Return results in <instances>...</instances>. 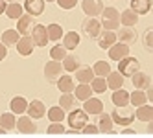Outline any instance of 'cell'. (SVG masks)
Segmentation results:
<instances>
[{
    "label": "cell",
    "instance_id": "9",
    "mask_svg": "<svg viewBox=\"0 0 153 138\" xmlns=\"http://www.w3.org/2000/svg\"><path fill=\"white\" fill-rule=\"evenodd\" d=\"M31 39H33V44L37 48H45L48 44V33H46V26L42 24H35L33 30H31Z\"/></svg>",
    "mask_w": 153,
    "mask_h": 138
},
{
    "label": "cell",
    "instance_id": "42",
    "mask_svg": "<svg viewBox=\"0 0 153 138\" xmlns=\"http://www.w3.org/2000/svg\"><path fill=\"white\" fill-rule=\"evenodd\" d=\"M65 131H67V129L63 127V122H52L48 125V129H46L48 134H63Z\"/></svg>",
    "mask_w": 153,
    "mask_h": 138
},
{
    "label": "cell",
    "instance_id": "37",
    "mask_svg": "<svg viewBox=\"0 0 153 138\" xmlns=\"http://www.w3.org/2000/svg\"><path fill=\"white\" fill-rule=\"evenodd\" d=\"M89 85H91L92 92H96V94H103L107 90V81H105V77H100V76L92 77V81Z\"/></svg>",
    "mask_w": 153,
    "mask_h": 138
},
{
    "label": "cell",
    "instance_id": "17",
    "mask_svg": "<svg viewBox=\"0 0 153 138\" xmlns=\"http://www.w3.org/2000/svg\"><path fill=\"white\" fill-rule=\"evenodd\" d=\"M22 7L26 9L28 15H31V17H39V15L45 13V0H26Z\"/></svg>",
    "mask_w": 153,
    "mask_h": 138
},
{
    "label": "cell",
    "instance_id": "5",
    "mask_svg": "<svg viewBox=\"0 0 153 138\" xmlns=\"http://www.w3.org/2000/svg\"><path fill=\"white\" fill-rule=\"evenodd\" d=\"M81 31L89 37V39H96L102 31V24L96 17H87L83 22H81Z\"/></svg>",
    "mask_w": 153,
    "mask_h": 138
},
{
    "label": "cell",
    "instance_id": "26",
    "mask_svg": "<svg viewBox=\"0 0 153 138\" xmlns=\"http://www.w3.org/2000/svg\"><path fill=\"white\" fill-rule=\"evenodd\" d=\"M9 109H11V112L13 114H24L26 112V109H28V101H26V98H22V96H15L11 101H9Z\"/></svg>",
    "mask_w": 153,
    "mask_h": 138
},
{
    "label": "cell",
    "instance_id": "44",
    "mask_svg": "<svg viewBox=\"0 0 153 138\" xmlns=\"http://www.w3.org/2000/svg\"><path fill=\"white\" fill-rule=\"evenodd\" d=\"M81 133H85V134H96V133H100V131H98V125L85 123V125H83V129H81Z\"/></svg>",
    "mask_w": 153,
    "mask_h": 138
},
{
    "label": "cell",
    "instance_id": "16",
    "mask_svg": "<svg viewBox=\"0 0 153 138\" xmlns=\"http://www.w3.org/2000/svg\"><path fill=\"white\" fill-rule=\"evenodd\" d=\"M83 111L87 114H91V116H98L100 112H103V103H102V100L91 96L89 100L83 101Z\"/></svg>",
    "mask_w": 153,
    "mask_h": 138
},
{
    "label": "cell",
    "instance_id": "48",
    "mask_svg": "<svg viewBox=\"0 0 153 138\" xmlns=\"http://www.w3.org/2000/svg\"><path fill=\"white\" fill-rule=\"evenodd\" d=\"M6 133H7V131L4 129V127H0V134H6Z\"/></svg>",
    "mask_w": 153,
    "mask_h": 138
},
{
    "label": "cell",
    "instance_id": "18",
    "mask_svg": "<svg viewBox=\"0 0 153 138\" xmlns=\"http://www.w3.org/2000/svg\"><path fill=\"white\" fill-rule=\"evenodd\" d=\"M116 39L120 42H126V44H133L137 41V31H135L133 26H124V28H120V31L116 33Z\"/></svg>",
    "mask_w": 153,
    "mask_h": 138
},
{
    "label": "cell",
    "instance_id": "10",
    "mask_svg": "<svg viewBox=\"0 0 153 138\" xmlns=\"http://www.w3.org/2000/svg\"><path fill=\"white\" fill-rule=\"evenodd\" d=\"M33 26H35V17H31V15H20L19 18H17V31L20 35H30L31 33V30H33Z\"/></svg>",
    "mask_w": 153,
    "mask_h": 138
},
{
    "label": "cell",
    "instance_id": "13",
    "mask_svg": "<svg viewBox=\"0 0 153 138\" xmlns=\"http://www.w3.org/2000/svg\"><path fill=\"white\" fill-rule=\"evenodd\" d=\"M96 41H98V46H100L102 50H107L109 46H113L114 42L118 41V39H116V31L102 30V31H100V35L96 37Z\"/></svg>",
    "mask_w": 153,
    "mask_h": 138
},
{
    "label": "cell",
    "instance_id": "43",
    "mask_svg": "<svg viewBox=\"0 0 153 138\" xmlns=\"http://www.w3.org/2000/svg\"><path fill=\"white\" fill-rule=\"evenodd\" d=\"M56 2L61 9H74L76 4H78V0H56Z\"/></svg>",
    "mask_w": 153,
    "mask_h": 138
},
{
    "label": "cell",
    "instance_id": "8",
    "mask_svg": "<svg viewBox=\"0 0 153 138\" xmlns=\"http://www.w3.org/2000/svg\"><path fill=\"white\" fill-rule=\"evenodd\" d=\"M15 129H17L19 133H22V134H33V133L37 131V123L33 122V118L20 114V118H17Z\"/></svg>",
    "mask_w": 153,
    "mask_h": 138
},
{
    "label": "cell",
    "instance_id": "20",
    "mask_svg": "<svg viewBox=\"0 0 153 138\" xmlns=\"http://www.w3.org/2000/svg\"><path fill=\"white\" fill-rule=\"evenodd\" d=\"M61 39H63V46L67 50H76L79 46V41H81L78 31H67V33H63Z\"/></svg>",
    "mask_w": 153,
    "mask_h": 138
},
{
    "label": "cell",
    "instance_id": "3",
    "mask_svg": "<svg viewBox=\"0 0 153 138\" xmlns=\"http://www.w3.org/2000/svg\"><path fill=\"white\" fill-rule=\"evenodd\" d=\"M67 120H68L70 129H74L76 133H81L83 125L89 123V114H87L83 109H72V111H68Z\"/></svg>",
    "mask_w": 153,
    "mask_h": 138
},
{
    "label": "cell",
    "instance_id": "6",
    "mask_svg": "<svg viewBox=\"0 0 153 138\" xmlns=\"http://www.w3.org/2000/svg\"><path fill=\"white\" fill-rule=\"evenodd\" d=\"M61 74H63V65H61V61H48L46 65H45V77L48 83H56L59 77H61Z\"/></svg>",
    "mask_w": 153,
    "mask_h": 138
},
{
    "label": "cell",
    "instance_id": "33",
    "mask_svg": "<svg viewBox=\"0 0 153 138\" xmlns=\"http://www.w3.org/2000/svg\"><path fill=\"white\" fill-rule=\"evenodd\" d=\"M56 85H57V89H59L61 92H72L74 87H76V85H74V79H72L70 76H63V74H61V77L56 81Z\"/></svg>",
    "mask_w": 153,
    "mask_h": 138
},
{
    "label": "cell",
    "instance_id": "34",
    "mask_svg": "<svg viewBox=\"0 0 153 138\" xmlns=\"http://www.w3.org/2000/svg\"><path fill=\"white\" fill-rule=\"evenodd\" d=\"M15 123H17V118H15L13 112H4L0 116V127H4L6 131H13Z\"/></svg>",
    "mask_w": 153,
    "mask_h": 138
},
{
    "label": "cell",
    "instance_id": "50",
    "mask_svg": "<svg viewBox=\"0 0 153 138\" xmlns=\"http://www.w3.org/2000/svg\"><path fill=\"white\" fill-rule=\"evenodd\" d=\"M45 2H56V0H45Z\"/></svg>",
    "mask_w": 153,
    "mask_h": 138
},
{
    "label": "cell",
    "instance_id": "28",
    "mask_svg": "<svg viewBox=\"0 0 153 138\" xmlns=\"http://www.w3.org/2000/svg\"><path fill=\"white\" fill-rule=\"evenodd\" d=\"M76 79H78L79 83H91L92 77H94V72L91 66H79V68H76Z\"/></svg>",
    "mask_w": 153,
    "mask_h": 138
},
{
    "label": "cell",
    "instance_id": "27",
    "mask_svg": "<svg viewBox=\"0 0 153 138\" xmlns=\"http://www.w3.org/2000/svg\"><path fill=\"white\" fill-rule=\"evenodd\" d=\"M59 107H61L65 112L76 109V96H74L72 92H63L61 98H59Z\"/></svg>",
    "mask_w": 153,
    "mask_h": 138
},
{
    "label": "cell",
    "instance_id": "45",
    "mask_svg": "<svg viewBox=\"0 0 153 138\" xmlns=\"http://www.w3.org/2000/svg\"><path fill=\"white\" fill-rule=\"evenodd\" d=\"M6 57H7V46L0 41V61H4Z\"/></svg>",
    "mask_w": 153,
    "mask_h": 138
},
{
    "label": "cell",
    "instance_id": "39",
    "mask_svg": "<svg viewBox=\"0 0 153 138\" xmlns=\"http://www.w3.org/2000/svg\"><path fill=\"white\" fill-rule=\"evenodd\" d=\"M46 114H48V120L50 122H65V111L59 107H50L48 111H46Z\"/></svg>",
    "mask_w": 153,
    "mask_h": 138
},
{
    "label": "cell",
    "instance_id": "4",
    "mask_svg": "<svg viewBox=\"0 0 153 138\" xmlns=\"http://www.w3.org/2000/svg\"><path fill=\"white\" fill-rule=\"evenodd\" d=\"M137 70H140V63H138L137 57L126 55L124 59H120V61H118V72L122 74L124 77H131Z\"/></svg>",
    "mask_w": 153,
    "mask_h": 138
},
{
    "label": "cell",
    "instance_id": "36",
    "mask_svg": "<svg viewBox=\"0 0 153 138\" xmlns=\"http://www.w3.org/2000/svg\"><path fill=\"white\" fill-rule=\"evenodd\" d=\"M94 76H100V77H107V74L111 72V65H109L107 61H96L94 63Z\"/></svg>",
    "mask_w": 153,
    "mask_h": 138
},
{
    "label": "cell",
    "instance_id": "11",
    "mask_svg": "<svg viewBox=\"0 0 153 138\" xmlns=\"http://www.w3.org/2000/svg\"><path fill=\"white\" fill-rule=\"evenodd\" d=\"M17 52H19V55H24V57H28V55H31L33 54V48H35V44H33V39H31L30 35H20V39L17 41Z\"/></svg>",
    "mask_w": 153,
    "mask_h": 138
},
{
    "label": "cell",
    "instance_id": "31",
    "mask_svg": "<svg viewBox=\"0 0 153 138\" xmlns=\"http://www.w3.org/2000/svg\"><path fill=\"white\" fill-rule=\"evenodd\" d=\"M9 18H13V20H17L20 15L24 13V7H22V4H19V2H9L7 6H6V11H4Z\"/></svg>",
    "mask_w": 153,
    "mask_h": 138
},
{
    "label": "cell",
    "instance_id": "46",
    "mask_svg": "<svg viewBox=\"0 0 153 138\" xmlns=\"http://www.w3.org/2000/svg\"><path fill=\"white\" fill-rule=\"evenodd\" d=\"M135 133H137V131H135V129H131V127H127V125L122 129V134H135Z\"/></svg>",
    "mask_w": 153,
    "mask_h": 138
},
{
    "label": "cell",
    "instance_id": "30",
    "mask_svg": "<svg viewBox=\"0 0 153 138\" xmlns=\"http://www.w3.org/2000/svg\"><path fill=\"white\" fill-rule=\"evenodd\" d=\"M129 103L133 105V107H140V105L148 103L146 90H138V89H135V92H131V94H129Z\"/></svg>",
    "mask_w": 153,
    "mask_h": 138
},
{
    "label": "cell",
    "instance_id": "23",
    "mask_svg": "<svg viewBox=\"0 0 153 138\" xmlns=\"http://www.w3.org/2000/svg\"><path fill=\"white\" fill-rule=\"evenodd\" d=\"M124 76H122V74H120V72H109L107 74V89H111V90H116V89H120V87H124Z\"/></svg>",
    "mask_w": 153,
    "mask_h": 138
},
{
    "label": "cell",
    "instance_id": "22",
    "mask_svg": "<svg viewBox=\"0 0 153 138\" xmlns=\"http://www.w3.org/2000/svg\"><path fill=\"white\" fill-rule=\"evenodd\" d=\"M133 11L140 17V15H148L151 11V0H131V7Z\"/></svg>",
    "mask_w": 153,
    "mask_h": 138
},
{
    "label": "cell",
    "instance_id": "15",
    "mask_svg": "<svg viewBox=\"0 0 153 138\" xmlns=\"http://www.w3.org/2000/svg\"><path fill=\"white\" fill-rule=\"evenodd\" d=\"M81 7L87 17H98L103 9V2L102 0H83L81 2Z\"/></svg>",
    "mask_w": 153,
    "mask_h": 138
},
{
    "label": "cell",
    "instance_id": "40",
    "mask_svg": "<svg viewBox=\"0 0 153 138\" xmlns=\"http://www.w3.org/2000/svg\"><path fill=\"white\" fill-rule=\"evenodd\" d=\"M67 48H65L63 44H56L53 48H50V59H53V61H63L65 59V55H67Z\"/></svg>",
    "mask_w": 153,
    "mask_h": 138
},
{
    "label": "cell",
    "instance_id": "47",
    "mask_svg": "<svg viewBox=\"0 0 153 138\" xmlns=\"http://www.w3.org/2000/svg\"><path fill=\"white\" fill-rule=\"evenodd\" d=\"M6 6H7V4H6V0H0V15L6 11Z\"/></svg>",
    "mask_w": 153,
    "mask_h": 138
},
{
    "label": "cell",
    "instance_id": "12",
    "mask_svg": "<svg viewBox=\"0 0 153 138\" xmlns=\"http://www.w3.org/2000/svg\"><path fill=\"white\" fill-rule=\"evenodd\" d=\"M131 83H133V87L138 89V90H146L148 87H151V76L142 70H137L133 76H131Z\"/></svg>",
    "mask_w": 153,
    "mask_h": 138
},
{
    "label": "cell",
    "instance_id": "19",
    "mask_svg": "<svg viewBox=\"0 0 153 138\" xmlns=\"http://www.w3.org/2000/svg\"><path fill=\"white\" fill-rule=\"evenodd\" d=\"M98 116H100V118H98V131H100V133H107V134L114 133L111 114H107V112H100Z\"/></svg>",
    "mask_w": 153,
    "mask_h": 138
},
{
    "label": "cell",
    "instance_id": "24",
    "mask_svg": "<svg viewBox=\"0 0 153 138\" xmlns=\"http://www.w3.org/2000/svg\"><path fill=\"white\" fill-rule=\"evenodd\" d=\"M74 96H76V100H79V101H85V100H89L91 96H92V89H91V85L89 83H79L78 87H74Z\"/></svg>",
    "mask_w": 153,
    "mask_h": 138
},
{
    "label": "cell",
    "instance_id": "2",
    "mask_svg": "<svg viewBox=\"0 0 153 138\" xmlns=\"http://www.w3.org/2000/svg\"><path fill=\"white\" fill-rule=\"evenodd\" d=\"M111 118H113V123H118V125H131L135 120V111L129 107V105H124V107H114V111L111 112Z\"/></svg>",
    "mask_w": 153,
    "mask_h": 138
},
{
    "label": "cell",
    "instance_id": "1",
    "mask_svg": "<svg viewBox=\"0 0 153 138\" xmlns=\"http://www.w3.org/2000/svg\"><path fill=\"white\" fill-rule=\"evenodd\" d=\"M102 20L100 24L103 30H111V31H116L120 28V13L116 7H103L102 9Z\"/></svg>",
    "mask_w": 153,
    "mask_h": 138
},
{
    "label": "cell",
    "instance_id": "25",
    "mask_svg": "<svg viewBox=\"0 0 153 138\" xmlns=\"http://www.w3.org/2000/svg\"><path fill=\"white\" fill-rule=\"evenodd\" d=\"M135 118H138V122H146V123L151 122V120H153V107H151V105H148V103L137 107V111H135Z\"/></svg>",
    "mask_w": 153,
    "mask_h": 138
},
{
    "label": "cell",
    "instance_id": "21",
    "mask_svg": "<svg viewBox=\"0 0 153 138\" xmlns=\"http://www.w3.org/2000/svg\"><path fill=\"white\" fill-rule=\"evenodd\" d=\"M111 100L114 103V107H124V105H129V92L124 87H120V89H116L113 92Z\"/></svg>",
    "mask_w": 153,
    "mask_h": 138
},
{
    "label": "cell",
    "instance_id": "41",
    "mask_svg": "<svg viewBox=\"0 0 153 138\" xmlns=\"http://www.w3.org/2000/svg\"><path fill=\"white\" fill-rule=\"evenodd\" d=\"M144 48H146V52H153V28H148L146 31H144Z\"/></svg>",
    "mask_w": 153,
    "mask_h": 138
},
{
    "label": "cell",
    "instance_id": "35",
    "mask_svg": "<svg viewBox=\"0 0 153 138\" xmlns=\"http://www.w3.org/2000/svg\"><path fill=\"white\" fill-rule=\"evenodd\" d=\"M19 39H20V33L17 30H6L2 33V42L6 46H15Z\"/></svg>",
    "mask_w": 153,
    "mask_h": 138
},
{
    "label": "cell",
    "instance_id": "32",
    "mask_svg": "<svg viewBox=\"0 0 153 138\" xmlns=\"http://www.w3.org/2000/svg\"><path fill=\"white\" fill-rule=\"evenodd\" d=\"M79 57H76V55H72V54H67L65 55V59H63V70H67V72H74L76 68H79Z\"/></svg>",
    "mask_w": 153,
    "mask_h": 138
},
{
    "label": "cell",
    "instance_id": "29",
    "mask_svg": "<svg viewBox=\"0 0 153 138\" xmlns=\"http://www.w3.org/2000/svg\"><path fill=\"white\" fill-rule=\"evenodd\" d=\"M138 22V15L133 11V9H124L122 13H120V24L124 26H135Z\"/></svg>",
    "mask_w": 153,
    "mask_h": 138
},
{
    "label": "cell",
    "instance_id": "14",
    "mask_svg": "<svg viewBox=\"0 0 153 138\" xmlns=\"http://www.w3.org/2000/svg\"><path fill=\"white\" fill-rule=\"evenodd\" d=\"M26 112H28L30 118H33V120H41L42 116L46 114V105L42 103L41 100H33L31 103H28Z\"/></svg>",
    "mask_w": 153,
    "mask_h": 138
},
{
    "label": "cell",
    "instance_id": "38",
    "mask_svg": "<svg viewBox=\"0 0 153 138\" xmlns=\"http://www.w3.org/2000/svg\"><path fill=\"white\" fill-rule=\"evenodd\" d=\"M46 33H48V41H59L63 37V28L59 24H48L46 26Z\"/></svg>",
    "mask_w": 153,
    "mask_h": 138
},
{
    "label": "cell",
    "instance_id": "7",
    "mask_svg": "<svg viewBox=\"0 0 153 138\" xmlns=\"http://www.w3.org/2000/svg\"><path fill=\"white\" fill-rule=\"evenodd\" d=\"M107 52H109V59H111V61H120V59H124L126 55H129L131 48H129V44H126V42L116 41L113 46L107 48Z\"/></svg>",
    "mask_w": 153,
    "mask_h": 138
},
{
    "label": "cell",
    "instance_id": "49",
    "mask_svg": "<svg viewBox=\"0 0 153 138\" xmlns=\"http://www.w3.org/2000/svg\"><path fill=\"white\" fill-rule=\"evenodd\" d=\"M6 2H19V0H6Z\"/></svg>",
    "mask_w": 153,
    "mask_h": 138
}]
</instances>
